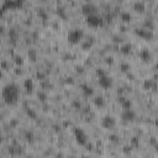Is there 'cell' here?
Returning a JSON list of instances; mask_svg holds the SVG:
<instances>
[{"mask_svg":"<svg viewBox=\"0 0 158 158\" xmlns=\"http://www.w3.org/2000/svg\"><path fill=\"white\" fill-rule=\"evenodd\" d=\"M1 96H2L4 101L9 105H12V104L17 102V99H19V88H17V85L14 84V83L6 84L2 88Z\"/></svg>","mask_w":158,"mask_h":158,"instance_id":"1","label":"cell"},{"mask_svg":"<svg viewBox=\"0 0 158 158\" xmlns=\"http://www.w3.org/2000/svg\"><path fill=\"white\" fill-rule=\"evenodd\" d=\"M23 4V0H5L0 7V16L6 11V10H15L21 7Z\"/></svg>","mask_w":158,"mask_h":158,"instance_id":"2","label":"cell"},{"mask_svg":"<svg viewBox=\"0 0 158 158\" xmlns=\"http://www.w3.org/2000/svg\"><path fill=\"white\" fill-rule=\"evenodd\" d=\"M73 133H74V138H75V141L79 146H86L88 144V136H86V133L83 128L75 127Z\"/></svg>","mask_w":158,"mask_h":158,"instance_id":"3","label":"cell"},{"mask_svg":"<svg viewBox=\"0 0 158 158\" xmlns=\"http://www.w3.org/2000/svg\"><path fill=\"white\" fill-rule=\"evenodd\" d=\"M83 36H84V33H83L81 30L74 28V30L69 31V33H68V42L72 43V44H77V43H79L81 41Z\"/></svg>","mask_w":158,"mask_h":158,"instance_id":"4","label":"cell"},{"mask_svg":"<svg viewBox=\"0 0 158 158\" xmlns=\"http://www.w3.org/2000/svg\"><path fill=\"white\" fill-rule=\"evenodd\" d=\"M86 23L90 26V27H99L102 25V19L96 15V14H93V15H88L86 16Z\"/></svg>","mask_w":158,"mask_h":158,"instance_id":"5","label":"cell"},{"mask_svg":"<svg viewBox=\"0 0 158 158\" xmlns=\"http://www.w3.org/2000/svg\"><path fill=\"white\" fill-rule=\"evenodd\" d=\"M137 114L135 110H132L131 107L130 109H123V111L121 112V118L123 121H133L136 118Z\"/></svg>","mask_w":158,"mask_h":158,"instance_id":"6","label":"cell"},{"mask_svg":"<svg viewBox=\"0 0 158 158\" xmlns=\"http://www.w3.org/2000/svg\"><path fill=\"white\" fill-rule=\"evenodd\" d=\"M101 126L106 130H112L116 126V120L112 116H105L101 120Z\"/></svg>","mask_w":158,"mask_h":158,"instance_id":"7","label":"cell"},{"mask_svg":"<svg viewBox=\"0 0 158 158\" xmlns=\"http://www.w3.org/2000/svg\"><path fill=\"white\" fill-rule=\"evenodd\" d=\"M96 11H98V7H96L94 4H91V2H86V4H84V5L81 6V12H83L85 16L96 14Z\"/></svg>","mask_w":158,"mask_h":158,"instance_id":"8","label":"cell"},{"mask_svg":"<svg viewBox=\"0 0 158 158\" xmlns=\"http://www.w3.org/2000/svg\"><path fill=\"white\" fill-rule=\"evenodd\" d=\"M99 85L102 89H109L112 85V79L109 75H106V74L102 75V77H99Z\"/></svg>","mask_w":158,"mask_h":158,"instance_id":"9","label":"cell"},{"mask_svg":"<svg viewBox=\"0 0 158 158\" xmlns=\"http://www.w3.org/2000/svg\"><path fill=\"white\" fill-rule=\"evenodd\" d=\"M80 89H81V93L85 96H93L94 95V89L89 84H81L80 85Z\"/></svg>","mask_w":158,"mask_h":158,"instance_id":"10","label":"cell"},{"mask_svg":"<svg viewBox=\"0 0 158 158\" xmlns=\"http://www.w3.org/2000/svg\"><path fill=\"white\" fill-rule=\"evenodd\" d=\"M136 35H137V36H139V37L147 38V40L152 37V33H151V32H148L147 30H143V28H141V30H136Z\"/></svg>","mask_w":158,"mask_h":158,"instance_id":"11","label":"cell"},{"mask_svg":"<svg viewBox=\"0 0 158 158\" xmlns=\"http://www.w3.org/2000/svg\"><path fill=\"white\" fill-rule=\"evenodd\" d=\"M139 57H141V59H142V60L147 62V60H149V59H151L152 54H151V52H149L148 49H142V51H141V53H139Z\"/></svg>","mask_w":158,"mask_h":158,"instance_id":"12","label":"cell"},{"mask_svg":"<svg viewBox=\"0 0 158 158\" xmlns=\"http://www.w3.org/2000/svg\"><path fill=\"white\" fill-rule=\"evenodd\" d=\"M23 88H25L27 91H32V89H33V81H32V79H25V81H23Z\"/></svg>","mask_w":158,"mask_h":158,"instance_id":"13","label":"cell"},{"mask_svg":"<svg viewBox=\"0 0 158 158\" xmlns=\"http://www.w3.org/2000/svg\"><path fill=\"white\" fill-rule=\"evenodd\" d=\"M94 104H95V106H98V107H102V106L105 105V100H104L102 96H96V98L94 99Z\"/></svg>","mask_w":158,"mask_h":158,"instance_id":"14","label":"cell"},{"mask_svg":"<svg viewBox=\"0 0 158 158\" xmlns=\"http://www.w3.org/2000/svg\"><path fill=\"white\" fill-rule=\"evenodd\" d=\"M133 7H135L136 11H139V12L144 11V9H146V6H144V4H143L142 1H137V2H135Z\"/></svg>","mask_w":158,"mask_h":158,"instance_id":"15","label":"cell"},{"mask_svg":"<svg viewBox=\"0 0 158 158\" xmlns=\"http://www.w3.org/2000/svg\"><path fill=\"white\" fill-rule=\"evenodd\" d=\"M120 101H121V105L123 109H130L131 107V102L128 99H125V98H120Z\"/></svg>","mask_w":158,"mask_h":158,"instance_id":"16","label":"cell"},{"mask_svg":"<svg viewBox=\"0 0 158 158\" xmlns=\"http://www.w3.org/2000/svg\"><path fill=\"white\" fill-rule=\"evenodd\" d=\"M120 17H121V20L123 21V22H130L131 21V15L128 14V12H122L121 15H120Z\"/></svg>","mask_w":158,"mask_h":158,"instance_id":"17","label":"cell"},{"mask_svg":"<svg viewBox=\"0 0 158 158\" xmlns=\"http://www.w3.org/2000/svg\"><path fill=\"white\" fill-rule=\"evenodd\" d=\"M26 114H27V116H30V118H36L37 117V114H36V111L33 109H27Z\"/></svg>","mask_w":158,"mask_h":158,"instance_id":"18","label":"cell"},{"mask_svg":"<svg viewBox=\"0 0 158 158\" xmlns=\"http://www.w3.org/2000/svg\"><path fill=\"white\" fill-rule=\"evenodd\" d=\"M121 52H122V53H125V54H127V53H130V52H131V46H130V44H125V46L122 47V49H121Z\"/></svg>","mask_w":158,"mask_h":158,"instance_id":"19","label":"cell"},{"mask_svg":"<svg viewBox=\"0 0 158 158\" xmlns=\"http://www.w3.org/2000/svg\"><path fill=\"white\" fill-rule=\"evenodd\" d=\"M28 57L31 60H36V51L35 49H30L28 51Z\"/></svg>","mask_w":158,"mask_h":158,"instance_id":"20","label":"cell"},{"mask_svg":"<svg viewBox=\"0 0 158 158\" xmlns=\"http://www.w3.org/2000/svg\"><path fill=\"white\" fill-rule=\"evenodd\" d=\"M38 16H40L41 19H43V20L47 19V14H46V11H44L43 9H40V10H38Z\"/></svg>","mask_w":158,"mask_h":158,"instance_id":"21","label":"cell"},{"mask_svg":"<svg viewBox=\"0 0 158 158\" xmlns=\"http://www.w3.org/2000/svg\"><path fill=\"white\" fill-rule=\"evenodd\" d=\"M121 70L122 72H128L130 70V64L128 63H121Z\"/></svg>","mask_w":158,"mask_h":158,"instance_id":"22","label":"cell"},{"mask_svg":"<svg viewBox=\"0 0 158 158\" xmlns=\"http://www.w3.org/2000/svg\"><path fill=\"white\" fill-rule=\"evenodd\" d=\"M37 96H38V99H40V100H42V101H44V100L47 99V95H46L44 93H42V91H41V93H38V94H37Z\"/></svg>","mask_w":158,"mask_h":158,"instance_id":"23","label":"cell"},{"mask_svg":"<svg viewBox=\"0 0 158 158\" xmlns=\"http://www.w3.org/2000/svg\"><path fill=\"white\" fill-rule=\"evenodd\" d=\"M106 73L104 72V69H101V68H99V69H96V75L98 77H102V75H105Z\"/></svg>","mask_w":158,"mask_h":158,"instance_id":"24","label":"cell"},{"mask_svg":"<svg viewBox=\"0 0 158 158\" xmlns=\"http://www.w3.org/2000/svg\"><path fill=\"white\" fill-rule=\"evenodd\" d=\"M152 83H153L152 80H146V81H144V88H146V89H151Z\"/></svg>","mask_w":158,"mask_h":158,"instance_id":"25","label":"cell"},{"mask_svg":"<svg viewBox=\"0 0 158 158\" xmlns=\"http://www.w3.org/2000/svg\"><path fill=\"white\" fill-rule=\"evenodd\" d=\"M58 15H60L62 17H65V14H64L63 9H58Z\"/></svg>","mask_w":158,"mask_h":158,"instance_id":"26","label":"cell"},{"mask_svg":"<svg viewBox=\"0 0 158 158\" xmlns=\"http://www.w3.org/2000/svg\"><path fill=\"white\" fill-rule=\"evenodd\" d=\"M15 62L21 64V63H22V58H21V57H16V58H15Z\"/></svg>","mask_w":158,"mask_h":158,"instance_id":"27","label":"cell"},{"mask_svg":"<svg viewBox=\"0 0 158 158\" xmlns=\"http://www.w3.org/2000/svg\"><path fill=\"white\" fill-rule=\"evenodd\" d=\"M73 105H74L77 109H80V106H81V105H80V102H78V101H74V102H73Z\"/></svg>","mask_w":158,"mask_h":158,"instance_id":"28","label":"cell"}]
</instances>
